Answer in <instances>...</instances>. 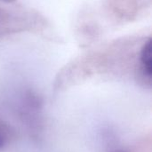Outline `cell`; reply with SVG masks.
Returning <instances> with one entry per match:
<instances>
[{"label": "cell", "mask_w": 152, "mask_h": 152, "mask_svg": "<svg viewBox=\"0 0 152 152\" xmlns=\"http://www.w3.org/2000/svg\"><path fill=\"white\" fill-rule=\"evenodd\" d=\"M141 62L142 66V69L144 73L151 77V40L149 39L148 42H146L141 52Z\"/></svg>", "instance_id": "1"}, {"label": "cell", "mask_w": 152, "mask_h": 152, "mask_svg": "<svg viewBox=\"0 0 152 152\" xmlns=\"http://www.w3.org/2000/svg\"><path fill=\"white\" fill-rule=\"evenodd\" d=\"M12 137V131L10 126L4 123L2 119H0V151L5 147Z\"/></svg>", "instance_id": "2"}, {"label": "cell", "mask_w": 152, "mask_h": 152, "mask_svg": "<svg viewBox=\"0 0 152 152\" xmlns=\"http://www.w3.org/2000/svg\"><path fill=\"white\" fill-rule=\"evenodd\" d=\"M114 152H125V151H116Z\"/></svg>", "instance_id": "3"}]
</instances>
